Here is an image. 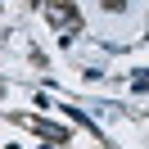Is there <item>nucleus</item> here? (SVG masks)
<instances>
[{
    "label": "nucleus",
    "instance_id": "nucleus-1",
    "mask_svg": "<svg viewBox=\"0 0 149 149\" xmlns=\"http://www.w3.org/2000/svg\"><path fill=\"white\" fill-rule=\"evenodd\" d=\"M50 23H54V27H68V23H72V9H68V5H54V9H50Z\"/></svg>",
    "mask_w": 149,
    "mask_h": 149
}]
</instances>
